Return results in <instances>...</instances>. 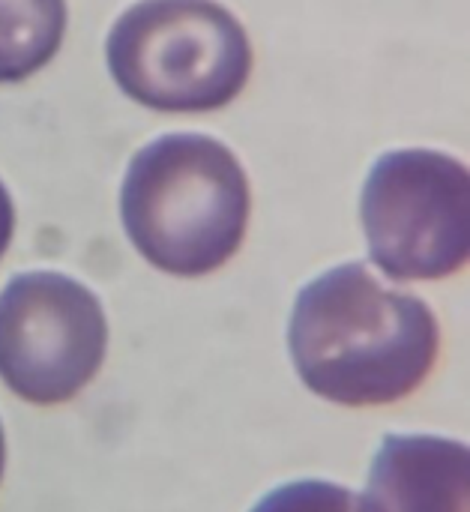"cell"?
I'll return each mask as SVG.
<instances>
[{"mask_svg":"<svg viewBox=\"0 0 470 512\" xmlns=\"http://www.w3.org/2000/svg\"><path fill=\"white\" fill-rule=\"evenodd\" d=\"M372 261L396 282L444 279L468 264V168L435 150L381 156L363 186Z\"/></svg>","mask_w":470,"mask_h":512,"instance_id":"obj_4","label":"cell"},{"mask_svg":"<svg viewBox=\"0 0 470 512\" xmlns=\"http://www.w3.org/2000/svg\"><path fill=\"white\" fill-rule=\"evenodd\" d=\"M252 512H360V501L345 486L300 480L270 492Z\"/></svg>","mask_w":470,"mask_h":512,"instance_id":"obj_8","label":"cell"},{"mask_svg":"<svg viewBox=\"0 0 470 512\" xmlns=\"http://www.w3.org/2000/svg\"><path fill=\"white\" fill-rule=\"evenodd\" d=\"M105 348V312L81 282L21 273L0 291V381L24 402H69L96 378Z\"/></svg>","mask_w":470,"mask_h":512,"instance_id":"obj_5","label":"cell"},{"mask_svg":"<svg viewBox=\"0 0 470 512\" xmlns=\"http://www.w3.org/2000/svg\"><path fill=\"white\" fill-rule=\"evenodd\" d=\"M3 462H6V447H3V429H0V477H3Z\"/></svg>","mask_w":470,"mask_h":512,"instance_id":"obj_10","label":"cell"},{"mask_svg":"<svg viewBox=\"0 0 470 512\" xmlns=\"http://www.w3.org/2000/svg\"><path fill=\"white\" fill-rule=\"evenodd\" d=\"M438 321L414 297L384 288L363 264L309 282L288 345L303 384L339 405H390L411 396L438 360Z\"/></svg>","mask_w":470,"mask_h":512,"instance_id":"obj_1","label":"cell"},{"mask_svg":"<svg viewBox=\"0 0 470 512\" xmlns=\"http://www.w3.org/2000/svg\"><path fill=\"white\" fill-rule=\"evenodd\" d=\"M66 33V0H0V81L42 69Z\"/></svg>","mask_w":470,"mask_h":512,"instance_id":"obj_7","label":"cell"},{"mask_svg":"<svg viewBox=\"0 0 470 512\" xmlns=\"http://www.w3.org/2000/svg\"><path fill=\"white\" fill-rule=\"evenodd\" d=\"M120 216L132 246L171 276H204L243 243L249 183L237 156L207 135H162L129 162Z\"/></svg>","mask_w":470,"mask_h":512,"instance_id":"obj_2","label":"cell"},{"mask_svg":"<svg viewBox=\"0 0 470 512\" xmlns=\"http://www.w3.org/2000/svg\"><path fill=\"white\" fill-rule=\"evenodd\" d=\"M468 444L432 435H387L360 512H468Z\"/></svg>","mask_w":470,"mask_h":512,"instance_id":"obj_6","label":"cell"},{"mask_svg":"<svg viewBox=\"0 0 470 512\" xmlns=\"http://www.w3.org/2000/svg\"><path fill=\"white\" fill-rule=\"evenodd\" d=\"M12 228H15V207H12L9 192H6L3 183H0V258H3V252L9 249Z\"/></svg>","mask_w":470,"mask_h":512,"instance_id":"obj_9","label":"cell"},{"mask_svg":"<svg viewBox=\"0 0 470 512\" xmlns=\"http://www.w3.org/2000/svg\"><path fill=\"white\" fill-rule=\"evenodd\" d=\"M105 48L117 87L156 111H216L252 72L246 30L213 0H141Z\"/></svg>","mask_w":470,"mask_h":512,"instance_id":"obj_3","label":"cell"}]
</instances>
